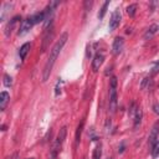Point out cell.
<instances>
[{"label":"cell","instance_id":"cell-1","mask_svg":"<svg viewBox=\"0 0 159 159\" xmlns=\"http://www.w3.org/2000/svg\"><path fill=\"white\" fill-rule=\"evenodd\" d=\"M67 40H68V33H63L60 36V39L57 40L56 44L52 46L51 51H50L49 60L46 61V65H45V67H44V71H42V81L44 82L47 81V78L50 77V73H51V70L55 65V62H56V59L59 57V55L62 51V49H63V46H65V44L67 42Z\"/></svg>","mask_w":159,"mask_h":159},{"label":"cell","instance_id":"cell-2","mask_svg":"<svg viewBox=\"0 0 159 159\" xmlns=\"http://www.w3.org/2000/svg\"><path fill=\"white\" fill-rule=\"evenodd\" d=\"M66 134H67V128L66 127H62L59 132V134H57V138H56L57 141H55L52 148H51V152H50V159H56L57 158V154H59L62 144L66 139Z\"/></svg>","mask_w":159,"mask_h":159},{"label":"cell","instance_id":"cell-3","mask_svg":"<svg viewBox=\"0 0 159 159\" xmlns=\"http://www.w3.org/2000/svg\"><path fill=\"white\" fill-rule=\"evenodd\" d=\"M117 110V77L113 76L111 78L110 86V111L111 113H116Z\"/></svg>","mask_w":159,"mask_h":159},{"label":"cell","instance_id":"cell-4","mask_svg":"<svg viewBox=\"0 0 159 159\" xmlns=\"http://www.w3.org/2000/svg\"><path fill=\"white\" fill-rule=\"evenodd\" d=\"M54 37V25H50L47 29H45V33H44V40H42V46H41V52H45L47 47L50 46V42H51Z\"/></svg>","mask_w":159,"mask_h":159},{"label":"cell","instance_id":"cell-5","mask_svg":"<svg viewBox=\"0 0 159 159\" xmlns=\"http://www.w3.org/2000/svg\"><path fill=\"white\" fill-rule=\"evenodd\" d=\"M121 11L119 9H116L113 12H112V16H111V20H110V24H108V29L110 31H114L118 26H119V23H121Z\"/></svg>","mask_w":159,"mask_h":159},{"label":"cell","instance_id":"cell-6","mask_svg":"<svg viewBox=\"0 0 159 159\" xmlns=\"http://www.w3.org/2000/svg\"><path fill=\"white\" fill-rule=\"evenodd\" d=\"M34 26V23H33V19L28 17V19H25V20H23L21 25H20V29H19V36H24V35H26L29 31L31 30V28Z\"/></svg>","mask_w":159,"mask_h":159},{"label":"cell","instance_id":"cell-7","mask_svg":"<svg viewBox=\"0 0 159 159\" xmlns=\"http://www.w3.org/2000/svg\"><path fill=\"white\" fill-rule=\"evenodd\" d=\"M123 47H124L123 37H116L114 41H113V45H112V54L114 56H118L121 52L123 51Z\"/></svg>","mask_w":159,"mask_h":159},{"label":"cell","instance_id":"cell-8","mask_svg":"<svg viewBox=\"0 0 159 159\" xmlns=\"http://www.w3.org/2000/svg\"><path fill=\"white\" fill-rule=\"evenodd\" d=\"M105 61V56L102 54H96L93 57V60H92V70H93V72H97L99 67L102 66V63Z\"/></svg>","mask_w":159,"mask_h":159},{"label":"cell","instance_id":"cell-9","mask_svg":"<svg viewBox=\"0 0 159 159\" xmlns=\"http://www.w3.org/2000/svg\"><path fill=\"white\" fill-rule=\"evenodd\" d=\"M9 99H10V94L6 91H3L0 93V110L1 111H4L6 108V105L9 103Z\"/></svg>","mask_w":159,"mask_h":159},{"label":"cell","instance_id":"cell-10","mask_svg":"<svg viewBox=\"0 0 159 159\" xmlns=\"http://www.w3.org/2000/svg\"><path fill=\"white\" fill-rule=\"evenodd\" d=\"M158 133H159V123H155L152 128V132L149 134V144L153 145L157 142V138H158Z\"/></svg>","mask_w":159,"mask_h":159},{"label":"cell","instance_id":"cell-11","mask_svg":"<svg viewBox=\"0 0 159 159\" xmlns=\"http://www.w3.org/2000/svg\"><path fill=\"white\" fill-rule=\"evenodd\" d=\"M19 20H20V16H14V17H12L11 19V20L9 21V24H8V26H6V29H5V35L6 36H9L10 34H11V31H12V29H14V26H15V25L17 24V21Z\"/></svg>","mask_w":159,"mask_h":159},{"label":"cell","instance_id":"cell-12","mask_svg":"<svg viewBox=\"0 0 159 159\" xmlns=\"http://www.w3.org/2000/svg\"><path fill=\"white\" fill-rule=\"evenodd\" d=\"M30 47H31L30 42H25L24 45L20 47V50H19V56H20L21 60H25V57H26V55L30 51Z\"/></svg>","mask_w":159,"mask_h":159},{"label":"cell","instance_id":"cell-13","mask_svg":"<svg viewBox=\"0 0 159 159\" xmlns=\"http://www.w3.org/2000/svg\"><path fill=\"white\" fill-rule=\"evenodd\" d=\"M31 19H33L34 25L39 24V23H42V21H45V12H44V11H41V12H36V14H34L33 16H31Z\"/></svg>","mask_w":159,"mask_h":159},{"label":"cell","instance_id":"cell-14","mask_svg":"<svg viewBox=\"0 0 159 159\" xmlns=\"http://www.w3.org/2000/svg\"><path fill=\"white\" fill-rule=\"evenodd\" d=\"M142 117H143V112H142V110L138 107V110H137V113H136V116H134V127L137 128V127L141 124V122H142Z\"/></svg>","mask_w":159,"mask_h":159},{"label":"cell","instance_id":"cell-15","mask_svg":"<svg viewBox=\"0 0 159 159\" xmlns=\"http://www.w3.org/2000/svg\"><path fill=\"white\" fill-rule=\"evenodd\" d=\"M83 124H85V122L82 121V122L78 124V127H77V131H76V143L77 144H78L80 139H81V133H82V129H83Z\"/></svg>","mask_w":159,"mask_h":159},{"label":"cell","instance_id":"cell-16","mask_svg":"<svg viewBox=\"0 0 159 159\" xmlns=\"http://www.w3.org/2000/svg\"><path fill=\"white\" fill-rule=\"evenodd\" d=\"M11 4L10 3H5L4 5H3V10H1V21H4L5 20V16H6V12H8V10H10L11 9Z\"/></svg>","mask_w":159,"mask_h":159},{"label":"cell","instance_id":"cell-17","mask_svg":"<svg viewBox=\"0 0 159 159\" xmlns=\"http://www.w3.org/2000/svg\"><path fill=\"white\" fill-rule=\"evenodd\" d=\"M101 155H102V147H101V144H97V147L94 148L93 150V159H99Z\"/></svg>","mask_w":159,"mask_h":159},{"label":"cell","instance_id":"cell-18","mask_svg":"<svg viewBox=\"0 0 159 159\" xmlns=\"http://www.w3.org/2000/svg\"><path fill=\"white\" fill-rule=\"evenodd\" d=\"M152 157H153V158H158L159 157V141H157L153 144V148H152Z\"/></svg>","mask_w":159,"mask_h":159},{"label":"cell","instance_id":"cell-19","mask_svg":"<svg viewBox=\"0 0 159 159\" xmlns=\"http://www.w3.org/2000/svg\"><path fill=\"white\" fill-rule=\"evenodd\" d=\"M108 6H110V1H106V3L102 5V8H101V10H99V12H98V19H103V16H105V14H106Z\"/></svg>","mask_w":159,"mask_h":159},{"label":"cell","instance_id":"cell-20","mask_svg":"<svg viewBox=\"0 0 159 159\" xmlns=\"http://www.w3.org/2000/svg\"><path fill=\"white\" fill-rule=\"evenodd\" d=\"M137 11V4H131L128 8H127V12H128L129 16H134Z\"/></svg>","mask_w":159,"mask_h":159},{"label":"cell","instance_id":"cell-21","mask_svg":"<svg viewBox=\"0 0 159 159\" xmlns=\"http://www.w3.org/2000/svg\"><path fill=\"white\" fill-rule=\"evenodd\" d=\"M3 82H4V86H5V87H10V86L12 85V78H11V76H9V75H4V80H3Z\"/></svg>","mask_w":159,"mask_h":159},{"label":"cell","instance_id":"cell-22","mask_svg":"<svg viewBox=\"0 0 159 159\" xmlns=\"http://www.w3.org/2000/svg\"><path fill=\"white\" fill-rule=\"evenodd\" d=\"M157 29H158V26H157V25H153V26H152L148 31H147V34H145V39H147V37H150L152 35H154L155 34V31H157Z\"/></svg>","mask_w":159,"mask_h":159},{"label":"cell","instance_id":"cell-23","mask_svg":"<svg viewBox=\"0 0 159 159\" xmlns=\"http://www.w3.org/2000/svg\"><path fill=\"white\" fill-rule=\"evenodd\" d=\"M159 72V62H157L155 65L152 67V71H150V77H153V76H155L157 73Z\"/></svg>","mask_w":159,"mask_h":159},{"label":"cell","instance_id":"cell-24","mask_svg":"<svg viewBox=\"0 0 159 159\" xmlns=\"http://www.w3.org/2000/svg\"><path fill=\"white\" fill-rule=\"evenodd\" d=\"M61 80L60 81H57V85H56V91H55V94L56 96H59V94L61 93V86H60V83H61Z\"/></svg>","mask_w":159,"mask_h":159},{"label":"cell","instance_id":"cell-25","mask_svg":"<svg viewBox=\"0 0 159 159\" xmlns=\"http://www.w3.org/2000/svg\"><path fill=\"white\" fill-rule=\"evenodd\" d=\"M150 76H149V77H145L143 81H142V85H141V87L143 88V90H144V88H145V86H147V83H148V82H150Z\"/></svg>","mask_w":159,"mask_h":159},{"label":"cell","instance_id":"cell-26","mask_svg":"<svg viewBox=\"0 0 159 159\" xmlns=\"http://www.w3.org/2000/svg\"><path fill=\"white\" fill-rule=\"evenodd\" d=\"M153 110H154V112H155L157 114H159V103H155V105L153 106Z\"/></svg>","mask_w":159,"mask_h":159},{"label":"cell","instance_id":"cell-27","mask_svg":"<svg viewBox=\"0 0 159 159\" xmlns=\"http://www.w3.org/2000/svg\"><path fill=\"white\" fill-rule=\"evenodd\" d=\"M28 159H34V158H28Z\"/></svg>","mask_w":159,"mask_h":159},{"label":"cell","instance_id":"cell-28","mask_svg":"<svg viewBox=\"0 0 159 159\" xmlns=\"http://www.w3.org/2000/svg\"><path fill=\"white\" fill-rule=\"evenodd\" d=\"M110 159H112V158H110Z\"/></svg>","mask_w":159,"mask_h":159}]
</instances>
